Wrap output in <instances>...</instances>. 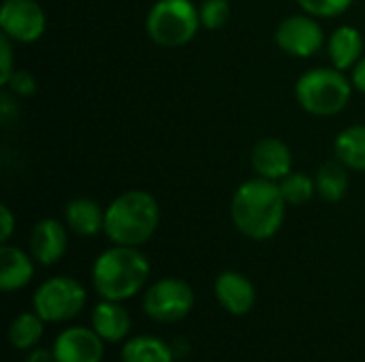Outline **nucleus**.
<instances>
[{"label": "nucleus", "mask_w": 365, "mask_h": 362, "mask_svg": "<svg viewBox=\"0 0 365 362\" xmlns=\"http://www.w3.org/2000/svg\"><path fill=\"white\" fill-rule=\"evenodd\" d=\"M66 224L45 218L41 222H36V226L30 233V254L32 258L43 265V267H51L56 262H60L66 254L68 247V233H66Z\"/></svg>", "instance_id": "11"}, {"label": "nucleus", "mask_w": 365, "mask_h": 362, "mask_svg": "<svg viewBox=\"0 0 365 362\" xmlns=\"http://www.w3.org/2000/svg\"><path fill=\"white\" fill-rule=\"evenodd\" d=\"M64 224L77 237H96L105 228V211L92 198H73L64 207Z\"/></svg>", "instance_id": "17"}, {"label": "nucleus", "mask_w": 365, "mask_h": 362, "mask_svg": "<svg viewBox=\"0 0 365 362\" xmlns=\"http://www.w3.org/2000/svg\"><path fill=\"white\" fill-rule=\"evenodd\" d=\"M47 28L45 11L36 0H4L0 9V30L13 43H34Z\"/></svg>", "instance_id": "9"}, {"label": "nucleus", "mask_w": 365, "mask_h": 362, "mask_svg": "<svg viewBox=\"0 0 365 362\" xmlns=\"http://www.w3.org/2000/svg\"><path fill=\"white\" fill-rule=\"evenodd\" d=\"M297 4L312 17H338L351 9L353 0H297Z\"/></svg>", "instance_id": "24"}, {"label": "nucleus", "mask_w": 365, "mask_h": 362, "mask_svg": "<svg viewBox=\"0 0 365 362\" xmlns=\"http://www.w3.org/2000/svg\"><path fill=\"white\" fill-rule=\"evenodd\" d=\"M199 28V9L190 0H158L145 17V32L160 47L188 45Z\"/></svg>", "instance_id": "5"}, {"label": "nucleus", "mask_w": 365, "mask_h": 362, "mask_svg": "<svg viewBox=\"0 0 365 362\" xmlns=\"http://www.w3.org/2000/svg\"><path fill=\"white\" fill-rule=\"evenodd\" d=\"M26 362H56L53 352L43 350V348H32L26 356Z\"/></svg>", "instance_id": "29"}, {"label": "nucleus", "mask_w": 365, "mask_h": 362, "mask_svg": "<svg viewBox=\"0 0 365 362\" xmlns=\"http://www.w3.org/2000/svg\"><path fill=\"white\" fill-rule=\"evenodd\" d=\"M336 158L351 171L365 173V126H349L344 128L334 143Z\"/></svg>", "instance_id": "18"}, {"label": "nucleus", "mask_w": 365, "mask_h": 362, "mask_svg": "<svg viewBox=\"0 0 365 362\" xmlns=\"http://www.w3.org/2000/svg\"><path fill=\"white\" fill-rule=\"evenodd\" d=\"M51 352L56 362H103L105 341L94 329L71 326L56 337Z\"/></svg>", "instance_id": "10"}, {"label": "nucleus", "mask_w": 365, "mask_h": 362, "mask_svg": "<svg viewBox=\"0 0 365 362\" xmlns=\"http://www.w3.org/2000/svg\"><path fill=\"white\" fill-rule=\"evenodd\" d=\"M13 230H15V218L9 209V205H0V241L9 243Z\"/></svg>", "instance_id": "27"}, {"label": "nucleus", "mask_w": 365, "mask_h": 362, "mask_svg": "<svg viewBox=\"0 0 365 362\" xmlns=\"http://www.w3.org/2000/svg\"><path fill=\"white\" fill-rule=\"evenodd\" d=\"M353 81L338 68H312L295 83V98L304 111L319 117H331L346 109L353 96Z\"/></svg>", "instance_id": "4"}, {"label": "nucleus", "mask_w": 365, "mask_h": 362, "mask_svg": "<svg viewBox=\"0 0 365 362\" xmlns=\"http://www.w3.org/2000/svg\"><path fill=\"white\" fill-rule=\"evenodd\" d=\"M32 307L45 322L51 324L73 320L86 307V288L66 275L49 277L36 288Z\"/></svg>", "instance_id": "6"}, {"label": "nucleus", "mask_w": 365, "mask_h": 362, "mask_svg": "<svg viewBox=\"0 0 365 362\" xmlns=\"http://www.w3.org/2000/svg\"><path fill=\"white\" fill-rule=\"evenodd\" d=\"M214 294L218 305L231 316H246L257 303V290L252 282L237 271L220 273L214 282Z\"/></svg>", "instance_id": "13"}, {"label": "nucleus", "mask_w": 365, "mask_h": 362, "mask_svg": "<svg viewBox=\"0 0 365 362\" xmlns=\"http://www.w3.org/2000/svg\"><path fill=\"white\" fill-rule=\"evenodd\" d=\"M280 190H282V196H284L287 205H295L297 207V205L308 203L317 194V183L306 173H293L291 171L280 181Z\"/></svg>", "instance_id": "22"}, {"label": "nucleus", "mask_w": 365, "mask_h": 362, "mask_svg": "<svg viewBox=\"0 0 365 362\" xmlns=\"http://www.w3.org/2000/svg\"><path fill=\"white\" fill-rule=\"evenodd\" d=\"M274 41L284 53L293 58H310L323 49L325 32L319 23V17H312L308 13L289 15L278 23Z\"/></svg>", "instance_id": "8"}, {"label": "nucleus", "mask_w": 365, "mask_h": 362, "mask_svg": "<svg viewBox=\"0 0 365 362\" xmlns=\"http://www.w3.org/2000/svg\"><path fill=\"white\" fill-rule=\"evenodd\" d=\"M287 201L280 183L263 177L244 181L231 198L233 226L252 241L272 239L284 224Z\"/></svg>", "instance_id": "1"}, {"label": "nucleus", "mask_w": 365, "mask_h": 362, "mask_svg": "<svg viewBox=\"0 0 365 362\" xmlns=\"http://www.w3.org/2000/svg\"><path fill=\"white\" fill-rule=\"evenodd\" d=\"M250 164L257 177H263L269 181H282L293 169V154H291V147L282 139L265 137L252 147Z\"/></svg>", "instance_id": "12"}, {"label": "nucleus", "mask_w": 365, "mask_h": 362, "mask_svg": "<svg viewBox=\"0 0 365 362\" xmlns=\"http://www.w3.org/2000/svg\"><path fill=\"white\" fill-rule=\"evenodd\" d=\"M195 307L192 288L178 277H163L154 282L143 297V314L160 324L184 320Z\"/></svg>", "instance_id": "7"}, {"label": "nucleus", "mask_w": 365, "mask_h": 362, "mask_svg": "<svg viewBox=\"0 0 365 362\" xmlns=\"http://www.w3.org/2000/svg\"><path fill=\"white\" fill-rule=\"evenodd\" d=\"M150 277V262L139 247L113 245L105 250L92 267V284L101 299L126 301L133 299Z\"/></svg>", "instance_id": "3"}, {"label": "nucleus", "mask_w": 365, "mask_h": 362, "mask_svg": "<svg viewBox=\"0 0 365 362\" xmlns=\"http://www.w3.org/2000/svg\"><path fill=\"white\" fill-rule=\"evenodd\" d=\"M92 329L105 344H120L130 333V316L118 301L103 299L92 309Z\"/></svg>", "instance_id": "15"}, {"label": "nucleus", "mask_w": 365, "mask_h": 362, "mask_svg": "<svg viewBox=\"0 0 365 362\" xmlns=\"http://www.w3.org/2000/svg\"><path fill=\"white\" fill-rule=\"evenodd\" d=\"M34 258L32 254L2 243L0 247V290L2 292H15L30 284L34 275Z\"/></svg>", "instance_id": "14"}, {"label": "nucleus", "mask_w": 365, "mask_h": 362, "mask_svg": "<svg viewBox=\"0 0 365 362\" xmlns=\"http://www.w3.org/2000/svg\"><path fill=\"white\" fill-rule=\"evenodd\" d=\"M327 55L338 70H351L364 58V36L355 26H340L327 38Z\"/></svg>", "instance_id": "16"}, {"label": "nucleus", "mask_w": 365, "mask_h": 362, "mask_svg": "<svg viewBox=\"0 0 365 362\" xmlns=\"http://www.w3.org/2000/svg\"><path fill=\"white\" fill-rule=\"evenodd\" d=\"M160 222L158 201L145 190H128L105 209L103 233L113 245L139 247L148 243Z\"/></svg>", "instance_id": "2"}, {"label": "nucleus", "mask_w": 365, "mask_h": 362, "mask_svg": "<svg viewBox=\"0 0 365 362\" xmlns=\"http://www.w3.org/2000/svg\"><path fill=\"white\" fill-rule=\"evenodd\" d=\"M175 354L173 348L165 341L150 337V335H137L130 337L122 348V362H173Z\"/></svg>", "instance_id": "20"}, {"label": "nucleus", "mask_w": 365, "mask_h": 362, "mask_svg": "<svg viewBox=\"0 0 365 362\" xmlns=\"http://www.w3.org/2000/svg\"><path fill=\"white\" fill-rule=\"evenodd\" d=\"M351 81H353L355 90H359L361 94H365V55L351 68Z\"/></svg>", "instance_id": "28"}, {"label": "nucleus", "mask_w": 365, "mask_h": 362, "mask_svg": "<svg viewBox=\"0 0 365 362\" xmlns=\"http://www.w3.org/2000/svg\"><path fill=\"white\" fill-rule=\"evenodd\" d=\"M45 320L36 312H24L9 326V344L19 352H30L43 337Z\"/></svg>", "instance_id": "21"}, {"label": "nucleus", "mask_w": 365, "mask_h": 362, "mask_svg": "<svg viewBox=\"0 0 365 362\" xmlns=\"http://www.w3.org/2000/svg\"><path fill=\"white\" fill-rule=\"evenodd\" d=\"M13 41L2 34L0 36V83L4 85L9 77L13 75Z\"/></svg>", "instance_id": "26"}, {"label": "nucleus", "mask_w": 365, "mask_h": 362, "mask_svg": "<svg viewBox=\"0 0 365 362\" xmlns=\"http://www.w3.org/2000/svg\"><path fill=\"white\" fill-rule=\"evenodd\" d=\"M199 19H201V28L205 30L225 28L231 19L229 0H203L199 6Z\"/></svg>", "instance_id": "23"}, {"label": "nucleus", "mask_w": 365, "mask_h": 362, "mask_svg": "<svg viewBox=\"0 0 365 362\" xmlns=\"http://www.w3.org/2000/svg\"><path fill=\"white\" fill-rule=\"evenodd\" d=\"M0 102H2V105H0V117H2V122H4V124H9V122H11V115H13V113H17V111L11 107V105H13V100H11V96H9V94H2V96H0Z\"/></svg>", "instance_id": "30"}, {"label": "nucleus", "mask_w": 365, "mask_h": 362, "mask_svg": "<svg viewBox=\"0 0 365 362\" xmlns=\"http://www.w3.org/2000/svg\"><path fill=\"white\" fill-rule=\"evenodd\" d=\"M4 87L13 94V96H32L36 92V79L32 73L28 70H13V75L9 77V81L4 83Z\"/></svg>", "instance_id": "25"}, {"label": "nucleus", "mask_w": 365, "mask_h": 362, "mask_svg": "<svg viewBox=\"0 0 365 362\" xmlns=\"http://www.w3.org/2000/svg\"><path fill=\"white\" fill-rule=\"evenodd\" d=\"M349 169L336 158L319 166L314 183H317V194L327 201V203H338L346 196L349 192Z\"/></svg>", "instance_id": "19"}]
</instances>
